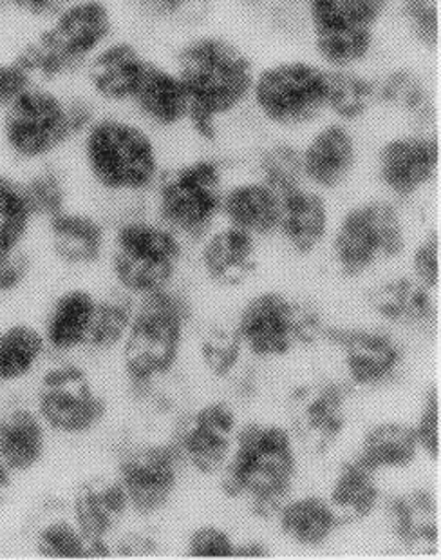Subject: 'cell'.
<instances>
[{
    "instance_id": "6da1fadb",
    "label": "cell",
    "mask_w": 441,
    "mask_h": 560,
    "mask_svg": "<svg viewBox=\"0 0 441 560\" xmlns=\"http://www.w3.org/2000/svg\"><path fill=\"white\" fill-rule=\"evenodd\" d=\"M176 73L189 101V124L214 140L226 118L250 102L255 68L241 46L221 35H195L178 51Z\"/></svg>"
},
{
    "instance_id": "7a4b0ae2",
    "label": "cell",
    "mask_w": 441,
    "mask_h": 560,
    "mask_svg": "<svg viewBox=\"0 0 441 560\" xmlns=\"http://www.w3.org/2000/svg\"><path fill=\"white\" fill-rule=\"evenodd\" d=\"M297 476L294 435L278 424L250 423L237 430L223 466V492L247 502L255 517L277 515Z\"/></svg>"
},
{
    "instance_id": "3957f363",
    "label": "cell",
    "mask_w": 441,
    "mask_h": 560,
    "mask_svg": "<svg viewBox=\"0 0 441 560\" xmlns=\"http://www.w3.org/2000/svg\"><path fill=\"white\" fill-rule=\"evenodd\" d=\"M82 151L93 180L112 195H138L158 182V145L140 120L95 118L82 132Z\"/></svg>"
},
{
    "instance_id": "277c9868",
    "label": "cell",
    "mask_w": 441,
    "mask_h": 560,
    "mask_svg": "<svg viewBox=\"0 0 441 560\" xmlns=\"http://www.w3.org/2000/svg\"><path fill=\"white\" fill-rule=\"evenodd\" d=\"M189 317L190 305L181 292L167 287L142 298L121 343L126 374L138 396H151L158 381L172 371Z\"/></svg>"
},
{
    "instance_id": "5b68a950",
    "label": "cell",
    "mask_w": 441,
    "mask_h": 560,
    "mask_svg": "<svg viewBox=\"0 0 441 560\" xmlns=\"http://www.w3.org/2000/svg\"><path fill=\"white\" fill-rule=\"evenodd\" d=\"M93 120L90 102L33 84L2 112L0 131L13 156L37 162L82 135Z\"/></svg>"
},
{
    "instance_id": "8992f818",
    "label": "cell",
    "mask_w": 441,
    "mask_h": 560,
    "mask_svg": "<svg viewBox=\"0 0 441 560\" xmlns=\"http://www.w3.org/2000/svg\"><path fill=\"white\" fill-rule=\"evenodd\" d=\"M112 15L102 0H74L49 19L48 26L27 43L16 59L33 80L55 82L85 68L112 35Z\"/></svg>"
},
{
    "instance_id": "52a82bcc",
    "label": "cell",
    "mask_w": 441,
    "mask_h": 560,
    "mask_svg": "<svg viewBox=\"0 0 441 560\" xmlns=\"http://www.w3.org/2000/svg\"><path fill=\"white\" fill-rule=\"evenodd\" d=\"M396 0H306V22L319 62L362 68L373 54L380 22Z\"/></svg>"
},
{
    "instance_id": "ba28073f",
    "label": "cell",
    "mask_w": 441,
    "mask_h": 560,
    "mask_svg": "<svg viewBox=\"0 0 441 560\" xmlns=\"http://www.w3.org/2000/svg\"><path fill=\"white\" fill-rule=\"evenodd\" d=\"M327 68L306 59L270 63L255 73L250 104L278 129L313 126L326 115Z\"/></svg>"
},
{
    "instance_id": "9c48e42d",
    "label": "cell",
    "mask_w": 441,
    "mask_h": 560,
    "mask_svg": "<svg viewBox=\"0 0 441 560\" xmlns=\"http://www.w3.org/2000/svg\"><path fill=\"white\" fill-rule=\"evenodd\" d=\"M156 203L162 223L172 233L201 238L221 214L226 182L214 159H195L159 175Z\"/></svg>"
},
{
    "instance_id": "30bf717a",
    "label": "cell",
    "mask_w": 441,
    "mask_h": 560,
    "mask_svg": "<svg viewBox=\"0 0 441 560\" xmlns=\"http://www.w3.org/2000/svg\"><path fill=\"white\" fill-rule=\"evenodd\" d=\"M181 242L164 223L127 220L116 231L112 272L123 291L147 296L167 289L178 272Z\"/></svg>"
},
{
    "instance_id": "8fae6325",
    "label": "cell",
    "mask_w": 441,
    "mask_h": 560,
    "mask_svg": "<svg viewBox=\"0 0 441 560\" xmlns=\"http://www.w3.org/2000/svg\"><path fill=\"white\" fill-rule=\"evenodd\" d=\"M236 330L250 354L274 360L313 343L324 327L319 312L311 305L281 292H263L242 308Z\"/></svg>"
},
{
    "instance_id": "7c38bea8",
    "label": "cell",
    "mask_w": 441,
    "mask_h": 560,
    "mask_svg": "<svg viewBox=\"0 0 441 560\" xmlns=\"http://www.w3.org/2000/svg\"><path fill=\"white\" fill-rule=\"evenodd\" d=\"M404 247V222L398 209L384 200L349 209L333 238L336 265L347 276L363 275L400 256Z\"/></svg>"
},
{
    "instance_id": "4fadbf2b",
    "label": "cell",
    "mask_w": 441,
    "mask_h": 560,
    "mask_svg": "<svg viewBox=\"0 0 441 560\" xmlns=\"http://www.w3.org/2000/svg\"><path fill=\"white\" fill-rule=\"evenodd\" d=\"M106 408L87 372L73 363L49 369L38 386V416L58 434H87L102 423Z\"/></svg>"
},
{
    "instance_id": "5bb4252c",
    "label": "cell",
    "mask_w": 441,
    "mask_h": 560,
    "mask_svg": "<svg viewBox=\"0 0 441 560\" xmlns=\"http://www.w3.org/2000/svg\"><path fill=\"white\" fill-rule=\"evenodd\" d=\"M183 460L174 443L129 444L118 463L121 490L129 508L140 515H154L167 506L178 488Z\"/></svg>"
},
{
    "instance_id": "9a60e30c",
    "label": "cell",
    "mask_w": 441,
    "mask_h": 560,
    "mask_svg": "<svg viewBox=\"0 0 441 560\" xmlns=\"http://www.w3.org/2000/svg\"><path fill=\"white\" fill-rule=\"evenodd\" d=\"M351 386L341 381L317 380L299 386L291 396V421L306 448L324 454L338 441L347 423Z\"/></svg>"
},
{
    "instance_id": "2e32d148",
    "label": "cell",
    "mask_w": 441,
    "mask_h": 560,
    "mask_svg": "<svg viewBox=\"0 0 441 560\" xmlns=\"http://www.w3.org/2000/svg\"><path fill=\"white\" fill-rule=\"evenodd\" d=\"M440 167V142L429 131H409L389 138L377 156V175L388 192L407 200L426 189Z\"/></svg>"
},
{
    "instance_id": "e0dca14e",
    "label": "cell",
    "mask_w": 441,
    "mask_h": 560,
    "mask_svg": "<svg viewBox=\"0 0 441 560\" xmlns=\"http://www.w3.org/2000/svg\"><path fill=\"white\" fill-rule=\"evenodd\" d=\"M237 430L236 412L226 402H211L179 421L172 443L183 465L211 476L223 470Z\"/></svg>"
},
{
    "instance_id": "ac0fdd59",
    "label": "cell",
    "mask_w": 441,
    "mask_h": 560,
    "mask_svg": "<svg viewBox=\"0 0 441 560\" xmlns=\"http://www.w3.org/2000/svg\"><path fill=\"white\" fill-rule=\"evenodd\" d=\"M326 338L341 350L353 385L363 388L388 385L404 366V347L398 339L377 328H330Z\"/></svg>"
},
{
    "instance_id": "d6986e66",
    "label": "cell",
    "mask_w": 441,
    "mask_h": 560,
    "mask_svg": "<svg viewBox=\"0 0 441 560\" xmlns=\"http://www.w3.org/2000/svg\"><path fill=\"white\" fill-rule=\"evenodd\" d=\"M299 149L306 184L317 190L341 187L357 165V137L338 120L319 124Z\"/></svg>"
},
{
    "instance_id": "ffe728a7",
    "label": "cell",
    "mask_w": 441,
    "mask_h": 560,
    "mask_svg": "<svg viewBox=\"0 0 441 560\" xmlns=\"http://www.w3.org/2000/svg\"><path fill=\"white\" fill-rule=\"evenodd\" d=\"M129 510L126 493L116 479H91L74 493L73 521L93 546L95 559L112 556L109 537Z\"/></svg>"
},
{
    "instance_id": "44dd1931",
    "label": "cell",
    "mask_w": 441,
    "mask_h": 560,
    "mask_svg": "<svg viewBox=\"0 0 441 560\" xmlns=\"http://www.w3.org/2000/svg\"><path fill=\"white\" fill-rule=\"evenodd\" d=\"M147 63V57L134 44L109 40L85 63L87 84L98 101L131 104Z\"/></svg>"
},
{
    "instance_id": "7402d4cb",
    "label": "cell",
    "mask_w": 441,
    "mask_h": 560,
    "mask_svg": "<svg viewBox=\"0 0 441 560\" xmlns=\"http://www.w3.org/2000/svg\"><path fill=\"white\" fill-rule=\"evenodd\" d=\"M129 106L148 127L174 129L189 124V101L176 69L153 60H148Z\"/></svg>"
},
{
    "instance_id": "603a6c76",
    "label": "cell",
    "mask_w": 441,
    "mask_h": 560,
    "mask_svg": "<svg viewBox=\"0 0 441 560\" xmlns=\"http://www.w3.org/2000/svg\"><path fill=\"white\" fill-rule=\"evenodd\" d=\"M327 225L330 211L319 190L302 186L281 196L277 231L295 253H313L326 238Z\"/></svg>"
},
{
    "instance_id": "cb8c5ba5",
    "label": "cell",
    "mask_w": 441,
    "mask_h": 560,
    "mask_svg": "<svg viewBox=\"0 0 441 560\" xmlns=\"http://www.w3.org/2000/svg\"><path fill=\"white\" fill-rule=\"evenodd\" d=\"M201 261L212 281L226 287L239 285L258 267L255 238L228 225L206 240Z\"/></svg>"
},
{
    "instance_id": "d4e9b609",
    "label": "cell",
    "mask_w": 441,
    "mask_h": 560,
    "mask_svg": "<svg viewBox=\"0 0 441 560\" xmlns=\"http://www.w3.org/2000/svg\"><path fill=\"white\" fill-rule=\"evenodd\" d=\"M221 212L231 228L252 234L253 238L277 231L281 196L263 180L241 182L225 190Z\"/></svg>"
},
{
    "instance_id": "484cf974",
    "label": "cell",
    "mask_w": 441,
    "mask_h": 560,
    "mask_svg": "<svg viewBox=\"0 0 441 560\" xmlns=\"http://www.w3.org/2000/svg\"><path fill=\"white\" fill-rule=\"evenodd\" d=\"M391 532L409 551H429L438 545V504L431 492L416 490L388 504Z\"/></svg>"
},
{
    "instance_id": "4316f807",
    "label": "cell",
    "mask_w": 441,
    "mask_h": 560,
    "mask_svg": "<svg viewBox=\"0 0 441 560\" xmlns=\"http://www.w3.org/2000/svg\"><path fill=\"white\" fill-rule=\"evenodd\" d=\"M98 298L84 289H71L55 300L49 311L44 339L57 352H73L87 347Z\"/></svg>"
},
{
    "instance_id": "83f0119b",
    "label": "cell",
    "mask_w": 441,
    "mask_h": 560,
    "mask_svg": "<svg viewBox=\"0 0 441 560\" xmlns=\"http://www.w3.org/2000/svg\"><path fill=\"white\" fill-rule=\"evenodd\" d=\"M46 424L35 410L13 408L0 416V463L11 471L32 470L46 452Z\"/></svg>"
},
{
    "instance_id": "f1b7e54d",
    "label": "cell",
    "mask_w": 441,
    "mask_h": 560,
    "mask_svg": "<svg viewBox=\"0 0 441 560\" xmlns=\"http://www.w3.org/2000/svg\"><path fill=\"white\" fill-rule=\"evenodd\" d=\"M369 302L379 316L405 327H427L437 317L431 289L415 278L385 281L371 292Z\"/></svg>"
},
{
    "instance_id": "f546056e",
    "label": "cell",
    "mask_w": 441,
    "mask_h": 560,
    "mask_svg": "<svg viewBox=\"0 0 441 560\" xmlns=\"http://www.w3.org/2000/svg\"><path fill=\"white\" fill-rule=\"evenodd\" d=\"M51 244L58 258L69 265H91L106 249V233L96 218L63 211L49 218Z\"/></svg>"
},
{
    "instance_id": "4dcf8cb0",
    "label": "cell",
    "mask_w": 441,
    "mask_h": 560,
    "mask_svg": "<svg viewBox=\"0 0 441 560\" xmlns=\"http://www.w3.org/2000/svg\"><path fill=\"white\" fill-rule=\"evenodd\" d=\"M377 471L355 457L336 471L335 482L331 488V506L341 523H358L369 517L379 506L380 487Z\"/></svg>"
},
{
    "instance_id": "1f68e13d",
    "label": "cell",
    "mask_w": 441,
    "mask_h": 560,
    "mask_svg": "<svg viewBox=\"0 0 441 560\" xmlns=\"http://www.w3.org/2000/svg\"><path fill=\"white\" fill-rule=\"evenodd\" d=\"M277 517L281 532L305 548L324 545L342 524L330 501L317 495L288 499L278 510Z\"/></svg>"
},
{
    "instance_id": "d6a6232c",
    "label": "cell",
    "mask_w": 441,
    "mask_h": 560,
    "mask_svg": "<svg viewBox=\"0 0 441 560\" xmlns=\"http://www.w3.org/2000/svg\"><path fill=\"white\" fill-rule=\"evenodd\" d=\"M377 104V80L360 68H327L326 115L333 120L353 126L368 117Z\"/></svg>"
},
{
    "instance_id": "836d02e7",
    "label": "cell",
    "mask_w": 441,
    "mask_h": 560,
    "mask_svg": "<svg viewBox=\"0 0 441 560\" xmlns=\"http://www.w3.org/2000/svg\"><path fill=\"white\" fill-rule=\"evenodd\" d=\"M418 452L420 444L416 438L415 427L382 423L366 434L357 457L380 474L384 470L407 468L418 457Z\"/></svg>"
},
{
    "instance_id": "e575fe53",
    "label": "cell",
    "mask_w": 441,
    "mask_h": 560,
    "mask_svg": "<svg viewBox=\"0 0 441 560\" xmlns=\"http://www.w3.org/2000/svg\"><path fill=\"white\" fill-rule=\"evenodd\" d=\"M377 80L379 104L416 122H429L434 113L431 88L409 68H394Z\"/></svg>"
},
{
    "instance_id": "d590c367",
    "label": "cell",
    "mask_w": 441,
    "mask_h": 560,
    "mask_svg": "<svg viewBox=\"0 0 441 560\" xmlns=\"http://www.w3.org/2000/svg\"><path fill=\"white\" fill-rule=\"evenodd\" d=\"M46 339L38 328L19 323L0 332V383H16L35 371L46 352Z\"/></svg>"
},
{
    "instance_id": "8d00e7d4",
    "label": "cell",
    "mask_w": 441,
    "mask_h": 560,
    "mask_svg": "<svg viewBox=\"0 0 441 560\" xmlns=\"http://www.w3.org/2000/svg\"><path fill=\"white\" fill-rule=\"evenodd\" d=\"M136 307L127 296L98 298L87 349L109 350L123 343Z\"/></svg>"
},
{
    "instance_id": "74e56055",
    "label": "cell",
    "mask_w": 441,
    "mask_h": 560,
    "mask_svg": "<svg viewBox=\"0 0 441 560\" xmlns=\"http://www.w3.org/2000/svg\"><path fill=\"white\" fill-rule=\"evenodd\" d=\"M259 180H263L278 196H284L297 187L308 186L302 175L300 149L291 143H272L264 149L259 160Z\"/></svg>"
},
{
    "instance_id": "f35d334b",
    "label": "cell",
    "mask_w": 441,
    "mask_h": 560,
    "mask_svg": "<svg viewBox=\"0 0 441 560\" xmlns=\"http://www.w3.org/2000/svg\"><path fill=\"white\" fill-rule=\"evenodd\" d=\"M37 551L46 559H95L93 546L73 518H55L44 524L37 535Z\"/></svg>"
},
{
    "instance_id": "ab89813d",
    "label": "cell",
    "mask_w": 441,
    "mask_h": 560,
    "mask_svg": "<svg viewBox=\"0 0 441 560\" xmlns=\"http://www.w3.org/2000/svg\"><path fill=\"white\" fill-rule=\"evenodd\" d=\"M242 352L245 347L236 328H212L201 341V360L208 372L221 380L234 374L241 363Z\"/></svg>"
},
{
    "instance_id": "60d3db41",
    "label": "cell",
    "mask_w": 441,
    "mask_h": 560,
    "mask_svg": "<svg viewBox=\"0 0 441 560\" xmlns=\"http://www.w3.org/2000/svg\"><path fill=\"white\" fill-rule=\"evenodd\" d=\"M410 37L432 49L440 38V0H396Z\"/></svg>"
},
{
    "instance_id": "b9f144b4",
    "label": "cell",
    "mask_w": 441,
    "mask_h": 560,
    "mask_svg": "<svg viewBox=\"0 0 441 560\" xmlns=\"http://www.w3.org/2000/svg\"><path fill=\"white\" fill-rule=\"evenodd\" d=\"M27 203L32 207L33 217L53 218L63 211L65 187L55 171L44 170L22 184Z\"/></svg>"
},
{
    "instance_id": "7bdbcfd3",
    "label": "cell",
    "mask_w": 441,
    "mask_h": 560,
    "mask_svg": "<svg viewBox=\"0 0 441 560\" xmlns=\"http://www.w3.org/2000/svg\"><path fill=\"white\" fill-rule=\"evenodd\" d=\"M187 553L194 559H231L236 557V542L225 529L201 526L190 534Z\"/></svg>"
},
{
    "instance_id": "ee69618b",
    "label": "cell",
    "mask_w": 441,
    "mask_h": 560,
    "mask_svg": "<svg viewBox=\"0 0 441 560\" xmlns=\"http://www.w3.org/2000/svg\"><path fill=\"white\" fill-rule=\"evenodd\" d=\"M415 432L421 452H426L432 459H438L440 457V394L434 386L427 390Z\"/></svg>"
},
{
    "instance_id": "f6af8a7d",
    "label": "cell",
    "mask_w": 441,
    "mask_h": 560,
    "mask_svg": "<svg viewBox=\"0 0 441 560\" xmlns=\"http://www.w3.org/2000/svg\"><path fill=\"white\" fill-rule=\"evenodd\" d=\"M413 267L415 280L431 291L437 289L440 283V236L437 231L427 234L426 240L416 249Z\"/></svg>"
},
{
    "instance_id": "bcb514c9",
    "label": "cell",
    "mask_w": 441,
    "mask_h": 560,
    "mask_svg": "<svg viewBox=\"0 0 441 560\" xmlns=\"http://www.w3.org/2000/svg\"><path fill=\"white\" fill-rule=\"evenodd\" d=\"M35 84L32 74L22 66L21 60L0 62V113L15 102L19 96Z\"/></svg>"
},
{
    "instance_id": "7dc6e473",
    "label": "cell",
    "mask_w": 441,
    "mask_h": 560,
    "mask_svg": "<svg viewBox=\"0 0 441 560\" xmlns=\"http://www.w3.org/2000/svg\"><path fill=\"white\" fill-rule=\"evenodd\" d=\"M29 261L22 249L0 256V292L15 291L26 280Z\"/></svg>"
},
{
    "instance_id": "c3c4849f",
    "label": "cell",
    "mask_w": 441,
    "mask_h": 560,
    "mask_svg": "<svg viewBox=\"0 0 441 560\" xmlns=\"http://www.w3.org/2000/svg\"><path fill=\"white\" fill-rule=\"evenodd\" d=\"M211 0H142V4L151 13L165 19H183V16L195 15L203 10Z\"/></svg>"
},
{
    "instance_id": "681fc988",
    "label": "cell",
    "mask_w": 441,
    "mask_h": 560,
    "mask_svg": "<svg viewBox=\"0 0 441 560\" xmlns=\"http://www.w3.org/2000/svg\"><path fill=\"white\" fill-rule=\"evenodd\" d=\"M4 2L22 15L49 21L60 11L65 10L69 4H73L74 0H4Z\"/></svg>"
},
{
    "instance_id": "f907efd6",
    "label": "cell",
    "mask_w": 441,
    "mask_h": 560,
    "mask_svg": "<svg viewBox=\"0 0 441 560\" xmlns=\"http://www.w3.org/2000/svg\"><path fill=\"white\" fill-rule=\"evenodd\" d=\"M156 548L158 546L147 535H129L126 539L120 540V545L116 546V551L123 557H143L151 556Z\"/></svg>"
},
{
    "instance_id": "816d5d0a",
    "label": "cell",
    "mask_w": 441,
    "mask_h": 560,
    "mask_svg": "<svg viewBox=\"0 0 441 560\" xmlns=\"http://www.w3.org/2000/svg\"><path fill=\"white\" fill-rule=\"evenodd\" d=\"M266 556H269V550L261 542H255V540H250V542H245V545H236V557L261 559V557Z\"/></svg>"
},
{
    "instance_id": "f5cc1de1",
    "label": "cell",
    "mask_w": 441,
    "mask_h": 560,
    "mask_svg": "<svg viewBox=\"0 0 441 560\" xmlns=\"http://www.w3.org/2000/svg\"><path fill=\"white\" fill-rule=\"evenodd\" d=\"M11 476H13V474L0 463V504L4 502L5 495L10 492Z\"/></svg>"
},
{
    "instance_id": "db71d44e",
    "label": "cell",
    "mask_w": 441,
    "mask_h": 560,
    "mask_svg": "<svg viewBox=\"0 0 441 560\" xmlns=\"http://www.w3.org/2000/svg\"><path fill=\"white\" fill-rule=\"evenodd\" d=\"M0 2H2V0H0Z\"/></svg>"
}]
</instances>
